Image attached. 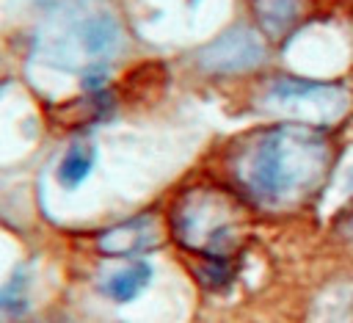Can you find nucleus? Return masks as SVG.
<instances>
[{"label": "nucleus", "instance_id": "nucleus-4", "mask_svg": "<svg viewBox=\"0 0 353 323\" xmlns=\"http://www.w3.org/2000/svg\"><path fill=\"white\" fill-rule=\"evenodd\" d=\"M119 22L108 14H97V17H85L77 28V39L83 44V50L88 55H105L110 50H116L119 44Z\"/></svg>", "mask_w": 353, "mask_h": 323}, {"label": "nucleus", "instance_id": "nucleus-5", "mask_svg": "<svg viewBox=\"0 0 353 323\" xmlns=\"http://www.w3.org/2000/svg\"><path fill=\"white\" fill-rule=\"evenodd\" d=\"M303 0H251V8L270 36H281L287 28H292L301 17Z\"/></svg>", "mask_w": 353, "mask_h": 323}, {"label": "nucleus", "instance_id": "nucleus-2", "mask_svg": "<svg viewBox=\"0 0 353 323\" xmlns=\"http://www.w3.org/2000/svg\"><path fill=\"white\" fill-rule=\"evenodd\" d=\"M265 41L256 30L234 25L196 50V66L212 75H237L265 61Z\"/></svg>", "mask_w": 353, "mask_h": 323}, {"label": "nucleus", "instance_id": "nucleus-8", "mask_svg": "<svg viewBox=\"0 0 353 323\" xmlns=\"http://www.w3.org/2000/svg\"><path fill=\"white\" fill-rule=\"evenodd\" d=\"M80 83H83V88H85V91H102V86L108 83V66H105L102 61L91 63V66L83 72Z\"/></svg>", "mask_w": 353, "mask_h": 323}, {"label": "nucleus", "instance_id": "nucleus-1", "mask_svg": "<svg viewBox=\"0 0 353 323\" xmlns=\"http://www.w3.org/2000/svg\"><path fill=\"white\" fill-rule=\"evenodd\" d=\"M325 141L309 127H268L251 138L243 155L240 179L262 204H281L320 177Z\"/></svg>", "mask_w": 353, "mask_h": 323}, {"label": "nucleus", "instance_id": "nucleus-6", "mask_svg": "<svg viewBox=\"0 0 353 323\" xmlns=\"http://www.w3.org/2000/svg\"><path fill=\"white\" fill-rule=\"evenodd\" d=\"M94 163H97V149L91 144H74V146H69L66 155L58 163V171H55L58 174V182L63 188H77L91 174Z\"/></svg>", "mask_w": 353, "mask_h": 323}, {"label": "nucleus", "instance_id": "nucleus-7", "mask_svg": "<svg viewBox=\"0 0 353 323\" xmlns=\"http://www.w3.org/2000/svg\"><path fill=\"white\" fill-rule=\"evenodd\" d=\"M323 91H331L328 83H317V80H276L270 94L279 102H298V99H309L317 97Z\"/></svg>", "mask_w": 353, "mask_h": 323}, {"label": "nucleus", "instance_id": "nucleus-3", "mask_svg": "<svg viewBox=\"0 0 353 323\" xmlns=\"http://www.w3.org/2000/svg\"><path fill=\"white\" fill-rule=\"evenodd\" d=\"M149 279H152V265L146 260H132L127 268H121V271L108 276L105 295L110 301H116V304H130L146 290Z\"/></svg>", "mask_w": 353, "mask_h": 323}]
</instances>
